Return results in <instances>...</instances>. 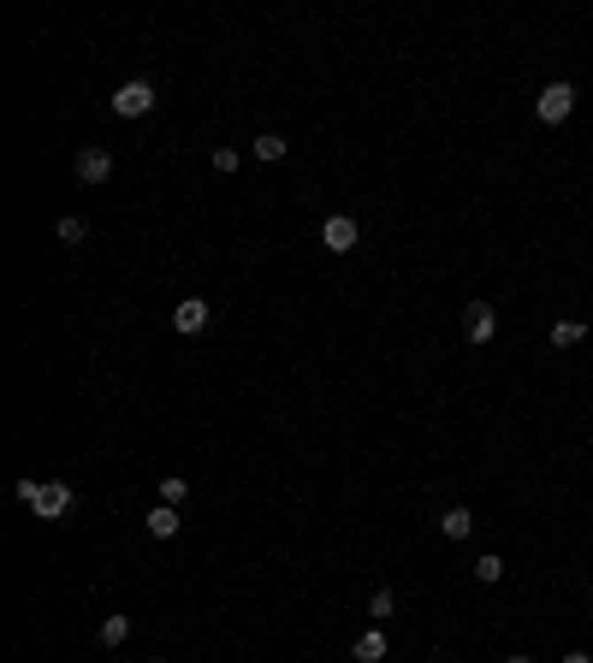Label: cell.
<instances>
[{
	"instance_id": "1",
	"label": "cell",
	"mask_w": 593,
	"mask_h": 663,
	"mask_svg": "<svg viewBox=\"0 0 593 663\" xmlns=\"http://www.w3.org/2000/svg\"><path fill=\"white\" fill-rule=\"evenodd\" d=\"M149 107H155V83L149 78H131V83H119L113 89V113L119 118H142Z\"/></svg>"
},
{
	"instance_id": "2",
	"label": "cell",
	"mask_w": 593,
	"mask_h": 663,
	"mask_svg": "<svg viewBox=\"0 0 593 663\" xmlns=\"http://www.w3.org/2000/svg\"><path fill=\"white\" fill-rule=\"evenodd\" d=\"M534 113H540V125H564V118L575 113V89L570 83H546L540 101H534Z\"/></svg>"
},
{
	"instance_id": "3",
	"label": "cell",
	"mask_w": 593,
	"mask_h": 663,
	"mask_svg": "<svg viewBox=\"0 0 593 663\" xmlns=\"http://www.w3.org/2000/svg\"><path fill=\"white\" fill-rule=\"evenodd\" d=\"M30 509H36L42 522H59V515L72 509V486H65V480H42L36 498H30Z\"/></svg>"
},
{
	"instance_id": "4",
	"label": "cell",
	"mask_w": 593,
	"mask_h": 663,
	"mask_svg": "<svg viewBox=\"0 0 593 663\" xmlns=\"http://www.w3.org/2000/svg\"><path fill=\"white\" fill-rule=\"evenodd\" d=\"M72 172H78V184H107V178H113V155L96 149V142H83V155L72 160Z\"/></svg>"
},
{
	"instance_id": "5",
	"label": "cell",
	"mask_w": 593,
	"mask_h": 663,
	"mask_svg": "<svg viewBox=\"0 0 593 663\" xmlns=\"http://www.w3.org/2000/svg\"><path fill=\"white\" fill-rule=\"evenodd\" d=\"M493 332H498L493 302H469V314H463V338H469V344H493Z\"/></svg>"
},
{
	"instance_id": "6",
	"label": "cell",
	"mask_w": 593,
	"mask_h": 663,
	"mask_svg": "<svg viewBox=\"0 0 593 663\" xmlns=\"http://www.w3.org/2000/svg\"><path fill=\"white\" fill-rule=\"evenodd\" d=\"M356 237H362V232H356V219H350V214H333L327 225H320V243H327L333 255H350V249H356Z\"/></svg>"
},
{
	"instance_id": "7",
	"label": "cell",
	"mask_w": 593,
	"mask_h": 663,
	"mask_svg": "<svg viewBox=\"0 0 593 663\" xmlns=\"http://www.w3.org/2000/svg\"><path fill=\"white\" fill-rule=\"evenodd\" d=\"M173 326L184 332V338H196V332L208 326V302H202V296H184V302L173 309Z\"/></svg>"
},
{
	"instance_id": "8",
	"label": "cell",
	"mask_w": 593,
	"mask_h": 663,
	"mask_svg": "<svg viewBox=\"0 0 593 663\" xmlns=\"http://www.w3.org/2000/svg\"><path fill=\"white\" fill-rule=\"evenodd\" d=\"M350 658H356V663H380V658H386V634H380V628H368V634H356Z\"/></svg>"
},
{
	"instance_id": "9",
	"label": "cell",
	"mask_w": 593,
	"mask_h": 663,
	"mask_svg": "<svg viewBox=\"0 0 593 663\" xmlns=\"http://www.w3.org/2000/svg\"><path fill=\"white\" fill-rule=\"evenodd\" d=\"M439 533H445V539H469L474 515H469V509H445V515H439Z\"/></svg>"
},
{
	"instance_id": "10",
	"label": "cell",
	"mask_w": 593,
	"mask_h": 663,
	"mask_svg": "<svg viewBox=\"0 0 593 663\" xmlns=\"http://www.w3.org/2000/svg\"><path fill=\"white\" fill-rule=\"evenodd\" d=\"M149 533H155V539H173V533H178V509L173 504L149 509Z\"/></svg>"
},
{
	"instance_id": "11",
	"label": "cell",
	"mask_w": 593,
	"mask_h": 663,
	"mask_svg": "<svg viewBox=\"0 0 593 663\" xmlns=\"http://www.w3.org/2000/svg\"><path fill=\"white\" fill-rule=\"evenodd\" d=\"M250 149H256V160H285V149H291V142H285V137H273V131H261V137L250 142Z\"/></svg>"
},
{
	"instance_id": "12",
	"label": "cell",
	"mask_w": 593,
	"mask_h": 663,
	"mask_svg": "<svg viewBox=\"0 0 593 663\" xmlns=\"http://www.w3.org/2000/svg\"><path fill=\"white\" fill-rule=\"evenodd\" d=\"M184 498H190V480H184V474H166V480H160V504H184Z\"/></svg>"
},
{
	"instance_id": "13",
	"label": "cell",
	"mask_w": 593,
	"mask_h": 663,
	"mask_svg": "<svg viewBox=\"0 0 593 663\" xmlns=\"http://www.w3.org/2000/svg\"><path fill=\"white\" fill-rule=\"evenodd\" d=\"M59 243H65V249H78V243H83V237H89V225H83V219L78 214H65V219H59Z\"/></svg>"
},
{
	"instance_id": "14",
	"label": "cell",
	"mask_w": 593,
	"mask_h": 663,
	"mask_svg": "<svg viewBox=\"0 0 593 663\" xmlns=\"http://www.w3.org/2000/svg\"><path fill=\"white\" fill-rule=\"evenodd\" d=\"M581 338H588V326H581V320H558V326H552V344H558V350H570V344H581Z\"/></svg>"
},
{
	"instance_id": "15",
	"label": "cell",
	"mask_w": 593,
	"mask_h": 663,
	"mask_svg": "<svg viewBox=\"0 0 593 663\" xmlns=\"http://www.w3.org/2000/svg\"><path fill=\"white\" fill-rule=\"evenodd\" d=\"M131 640V616H107L101 622V645H125Z\"/></svg>"
},
{
	"instance_id": "16",
	"label": "cell",
	"mask_w": 593,
	"mask_h": 663,
	"mask_svg": "<svg viewBox=\"0 0 593 663\" xmlns=\"http://www.w3.org/2000/svg\"><path fill=\"white\" fill-rule=\"evenodd\" d=\"M474 581H504V557H493V551H487V557H474Z\"/></svg>"
},
{
	"instance_id": "17",
	"label": "cell",
	"mask_w": 593,
	"mask_h": 663,
	"mask_svg": "<svg viewBox=\"0 0 593 663\" xmlns=\"http://www.w3.org/2000/svg\"><path fill=\"white\" fill-rule=\"evenodd\" d=\"M237 166H243V155H237V149H214V172H219V178H232Z\"/></svg>"
},
{
	"instance_id": "18",
	"label": "cell",
	"mask_w": 593,
	"mask_h": 663,
	"mask_svg": "<svg viewBox=\"0 0 593 663\" xmlns=\"http://www.w3.org/2000/svg\"><path fill=\"white\" fill-rule=\"evenodd\" d=\"M392 605H397V598H392V586H380L374 598H368V616H392Z\"/></svg>"
},
{
	"instance_id": "19",
	"label": "cell",
	"mask_w": 593,
	"mask_h": 663,
	"mask_svg": "<svg viewBox=\"0 0 593 663\" xmlns=\"http://www.w3.org/2000/svg\"><path fill=\"white\" fill-rule=\"evenodd\" d=\"M564 663H593V658H588V652H570V658H564Z\"/></svg>"
},
{
	"instance_id": "20",
	"label": "cell",
	"mask_w": 593,
	"mask_h": 663,
	"mask_svg": "<svg viewBox=\"0 0 593 663\" xmlns=\"http://www.w3.org/2000/svg\"><path fill=\"white\" fill-rule=\"evenodd\" d=\"M149 663H166V658H149Z\"/></svg>"
},
{
	"instance_id": "21",
	"label": "cell",
	"mask_w": 593,
	"mask_h": 663,
	"mask_svg": "<svg viewBox=\"0 0 593 663\" xmlns=\"http://www.w3.org/2000/svg\"><path fill=\"white\" fill-rule=\"evenodd\" d=\"M511 663H528V658H511Z\"/></svg>"
}]
</instances>
